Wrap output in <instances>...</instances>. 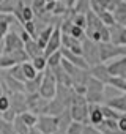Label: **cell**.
Returning a JSON list of instances; mask_svg holds the SVG:
<instances>
[{"mask_svg":"<svg viewBox=\"0 0 126 134\" xmlns=\"http://www.w3.org/2000/svg\"><path fill=\"white\" fill-rule=\"evenodd\" d=\"M2 41H3V54H10L13 51H18V49H24V41L14 32H8Z\"/></svg>","mask_w":126,"mask_h":134,"instance_id":"cell-8","label":"cell"},{"mask_svg":"<svg viewBox=\"0 0 126 134\" xmlns=\"http://www.w3.org/2000/svg\"><path fill=\"white\" fill-rule=\"evenodd\" d=\"M54 27H55V25H47V27H44L41 32H38V36H36L35 40L38 41V44H39L43 49L46 47V44H47V41H49L52 32H54Z\"/></svg>","mask_w":126,"mask_h":134,"instance_id":"cell-23","label":"cell"},{"mask_svg":"<svg viewBox=\"0 0 126 134\" xmlns=\"http://www.w3.org/2000/svg\"><path fill=\"white\" fill-rule=\"evenodd\" d=\"M68 35H71L73 38H76V40H81V41H82V40L85 38V30H84L82 27H77V25H74V24H73V25H71V29H70V33H68Z\"/></svg>","mask_w":126,"mask_h":134,"instance_id":"cell-38","label":"cell"},{"mask_svg":"<svg viewBox=\"0 0 126 134\" xmlns=\"http://www.w3.org/2000/svg\"><path fill=\"white\" fill-rule=\"evenodd\" d=\"M104 104L112 107V109H115L120 114H126V93H123L120 96H113L110 99H106Z\"/></svg>","mask_w":126,"mask_h":134,"instance_id":"cell-18","label":"cell"},{"mask_svg":"<svg viewBox=\"0 0 126 134\" xmlns=\"http://www.w3.org/2000/svg\"><path fill=\"white\" fill-rule=\"evenodd\" d=\"M0 84L3 87V93H14V92H25L24 82L18 81L16 77H13L8 71L2 73V79H0Z\"/></svg>","mask_w":126,"mask_h":134,"instance_id":"cell-7","label":"cell"},{"mask_svg":"<svg viewBox=\"0 0 126 134\" xmlns=\"http://www.w3.org/2000/svg\"><path fill=\"white\" fill-rule=\"evenodd\" d=\"M41 81H43V71H38V74L33 79H27L24 82L25 93H36L38 88H39V85H41Z\"/></svg>","mask_w":126,"mask_h":134,"instance_id":"cell-22","label":"cell"},{"mask_svg":"<svg viewBox=\"0 0 126 134\" xmlns=\"http://www.w3.org/2000/svg\"><path fill=\"white\" fill-rule=\"evenodd\" d=\"M24 30L32 36V38H36L38 36V30H36V24L33 21H27L24 22Z\"/></svg>","mask_w":126,"mask_h":134,"instance_id":"cell-39","label":"cell"},{"mask_svg":"<svg viewBox=\"0 0 126 134\" xmlns=\"http://www.w3.org/2000/svg\"><path fill=\"white\" fill-rule=\"evenodd\" d=\"M46 5V0H32V8L35 11V14H38Z\"/></svg>","mask_w":126,"mask_h":134,"instance_id":"cell-44","label":"cell"},{"mask_svg":"<svg viewBox=\"0 0 126 134\" xmlns=\"http://www.w3.org/2000/svg\"><path fill=\"white\" fill-rule=\"evenodd\" d=\"M117 126L120 132H126V114H121L117 120Z\"/></svg>","mask_w":126,"mask_h":134,"instance_id":"cell-45","label":"cell"},{"mask_svg":"<svg viewBox=\"0 0 126 134\" xmlns=\"http://www.w3.org/2000/svg\"><path fill=\"white\" fill-rule=\"evenodd\" d=\"M87 92H85V99L87 103L90 104H102L106 101V96H104V88H106V84L95 79V77H88L87 84Z\"/></svg>","mask_w":126,"mask_h":134,"instance_id":"cell-1","label":"cell"},{"mask_svg":"<svg viewBox=\"0 0 126 134\" xmlns=\"http://www.w3.org/2000/svg\"><path fill=\"white\" fill-rule=\"evenodd\" d=\"M28 134H43L36 126H30V129H28Z\"/></svg>","mask_w":126,"mask_h":134,"instance_id":"cell-49","label":"cell"},{"mask_svg":"<svg viewBox=\"0 0 126 134\" xmlns=\"http://www.w3.org/2000/svg\"><path fill=\"white\" fill-rule=\"evenodd\" d=\"M99 36H101V43H109L110 41V33H109V27L102 25L99 30Z\"/></svg>","mask_w":126,"mask_h":134,"instance_id":"cell-43","label":"cell"},{"mask_svg":"<svg viewBox=\"0 0 126 134\" xmlns=\"http://www.w3.org/2000/svg\"><path fill=\"white\" fill-rule=\"evenodd\" d=\"M70 114H71V118H73V120L87 125V123H88V103L71 104V106H70Z\"/></svg>","mask_w":126,"mask_h":134,"instance_id":"cell-11","label":"cell"},{"mask_svg":"<svg viewBox=\"0 0 126 134\" xmlns=\"http://www.w3.org/2000/svg\"><path fill=\"white\" fill-rule=\"evenodd\" d=\"M57 118H58V131H63V132H65L66 128H68V125L73 121L71 114H70V107H66L60 115H57Z\"/></svg>","mask_w":126,"mask_h":134,"instance_id":"cell-24","label":"cell"},{"mask_svg":"<svg viewBox=\"0 0 126 134\" xmlns=\"http://www.w3.org/2000/svg\"><path fill=\"white\" fill-rule=\"evenodd\" d=\"M84 123H81V121H76V120H73L70 125H68V128H66V134H82V131H84Z\"/></svg>","mask_w":126,"mask_h":134,"instance_id":"cell-33","label":"cell"},{"mask_svg":"<svg viewBox=\"0 0 126 134\" xmlns=\"http://www.w3.org/2000/svg\"><path fill=\"white\" fill-rule=\"evenodd\" d=\"M38 93L46 99H52L57 93V79H55L54 71L49 66H46V70L43 71V81L38 88Z\"/></svg>","mask_w":126,"mask_h":134,"instance_id":"cell-2","label":"cell"},{"mask_svg":"<svg viewBox=\"0 0 126 134\" xmlns=\"http://www.w3.org/2000/svg\"><path fill=\"white\" fill-rule=\"evenodd\" d=\"M0 95H3V87H2V84H0Z\"/></svg>","mask_w":126,"mask_h":134,"instance_id":"cell-51","label":"cell"},{"mask_svg":"<svg viewBox=\"0 0 126 134\" xmlns=\"http://www.w3.org/2000/svg\"><path fill=\"white\" fill-rule=\"evenodd\" d=\"M60 47H61V30H60L58 25H55L54 27V32H52V35H50V38H49V41H47L43 54H44V57H47L52 52L58 51Z\"/></svg>","mask_w":126,"mask_h":134,"instance_id":"cell-10","label":"cell"},{"mask_svg":"<svg viewBox=\"0 0 126 134\" xmlns=\"http://www.w3.org/2000/svg\"><path fill=\"white\" fill-rule=\"evenodd\" d=\"M8 98H10V107L14 109V112L19 115L25 110H28V106H27V96H25V92H14V93H8Z\"/></svg>","mask_w":126,"mask_h":134,"instance_id":"cell-9","label":"cell"},{"mask_svg":"<svg viewBox=\"0 0 126 134\" xmlns=\"http://www.w3.org/2000/svg\"><path fill=\"white\" fill-rule=\"evenodd\" d=\"M16 18L11 13H2L0 11V41L3 40V36L10 32V25L16 24Z\"/></svg>","mask_w":126,"mask_h":134,"instance_id":"cell-15","label":"cell"},{"mask_svg":"<svg viewBox=\"0 0 126 134\" xmlns=\"http://www.w3.org/2000/svg\"><path fill=\"white\" fill-rule=\"evenodd\" d=\"M50 70H52L54 74H55L57 84H60V85H66V87H73V81H71L70 74L65 71V68L61 66V63L57 65V66H54V68H50Z\"/></svg>","mask_w":126,"mask_h":134,"instance_id":"cell-17","label":"cell"},{"mask_svg":"<svg viewBox=\"0 0 126 134\" xmlns=\"http://www.w3.org/2000/svg\"><path fill=\"white\" fill-rule=\"evenodd\" d=\"M19 117L22 118V121H24L27 126H35V125H36V120H38V115L33 114V112H30V110H25V112L19 114Z\"/></svg>","mask_w":126,"mask_h":134,"instance_id":"cell-30","label":"cell"},{"mask_svg":"<svg viewBox=\"0 0 126 134\" xmlns=\"http://www.w3.org/2000/svg\"><path fill=\"white\" fill-rule=\"evenodd\" d=\"M118 44H123V46H126V27H124V29L121 30V35H120Z\"/></svg>","mask_w":126,"mask_h":134,"instance_id":"cell-47","label":"cell"},{"mask_svg":"<svg viewBox=\"0 0 126 134\" xmlns=\"http://www.w3.org/2000/svg\"><path fill=\"white\" fill-rule=\"evenodd\" d=\"M124 79H126V76H124Z\"/></svg>","mask_w":126,"mask_h":134,"instance_id":"cell-54","label":"cell"},{"mask_svg":"<svg viewBox=\"0 0 126 134\" xmlns=\"http://www.w3.org/2000/svg\"><path fill=\"white\" fill-rule=\"evenodd\" d=\"M82 134H102V132H101L96 126H93V125H85Z\"/></svg>","mask_w":126,"mask_h":134,"instance_id":"cell-46","label":"cell"},{"mask_svg":"<svg viewBox=\"0 0 126 134\" xmlns=\"http://www.w3.org/2000/svg\"><path fill=\"white\" fill-rule=\"evenodd\" d=\"M102 120H104V115L101 110V104H90L88 103V123L93 126H98Z\"/></svg>","mask_w":126,"mask_h":134,"instance_id":"cell-16","label":"cell"},{"mask_svg":"<svg viewBox=\"0 0 126 134\" xmlns=\"http://www.w3.org/2000/svg\"><path fill=\"white\" fill-rule=\"evenodd\" d=\"M30 62H32V65L35 66V68H36V71H44V70H46V66H47V60H46L44 54L33 57Z\"/></svg>","mask_w":126,"mask_h":134,"instance_id":"cell-29","label":"cell"},{"mask_svg":"<svg viewBox=\"0 0 126 134\" xmlns=\"http://www.w3.org/2000/svg\"><path fill=\"white\" fill-rule=\"evenodd\" d=\"M82 57L85 60V63L90 66H95L98 63H101V58H99V46L96 41L90 40V38H84L82 40Z\"/></svg>","mask_w":126,"mask_h":134,"instance_id":"cell-3","label":"cell"},{"mask_svg":"<svg viewBox=\"0 0 126 134\" xmlns=\"http://www.w3.org/2000/svg\"><path fill=\"white\" fill-rule=\"evenodd\" d=\"M33 18H35V11H33V8L24 5V8H22V19H24V22H27V21H33Z\"/></svg>","mask_w":126,"mask_h":134,"instance_id":"cell-41","label":"cell"},{"mask_svg":"<svg viewBox=\"0 0 126 134\" xmlns=\"http://www.w3.org/2000/svg\"><path fill=\"white\" fill-rule=\"evenodd\" d=\"M46 60H47V66H49V68H54V66L60 65V62H61V52H60V49L55 51V52H52L50 55H47Z\"/></svg>","mask_w":126,"mask_h":134,"instance_id":"cell-35","label":"cell"},{"mask_svg":"<svg viewBox=\"0 0 126 134\" xmlns=\"http://www.w3.org/2000/svg\"><path fill=\"white\" fill-rule=\"evenodd\" d=\"M107 85H110V87H113V88H117V90L126 93V79H124V77H120V76H110Z\"/></svg>","mask_w":126,"mask_h":134,"instance_id":"cell-25","label":"cell"},{"mask_svg":"<svg viewBox=\"0 0 126 134\" xmlns=\"http://www.w3.org/2000/svg\"><path fill=\"white\" fill-rule=\"evenodd\" d=\"M16 115H18V114L14 112V109H13V107H8L5 112H2V114H0V118H2V120H5V121H10V123H11V121L16 118Z\"/></svg>","mask_w":126,"mask_h":134,"instance_id":"cell-40","label":"cell"},{"mask_svg":"<svg viewBox=\"0 0 126 134\" xmlns=\"http://www.w3.org/2000/svg\"><path fill=\"white\" fill-rule=\"evenodd\" d=\"M11 125H13V129H14L16 134H28L30 126H27V125L22 121V118H21L19 115H16V118L11 121Z\"/></svg>","mask_w":126,"mask_h":134,"instance_id":"cell-26","label":"cell"},{"mask_svg":"<svg viewBox=\"0 0 126 134\" xmlns=\"http://www.w3.org/2000/svg\"><path fill=\"white\" fill-rule=\"evenodd\" d=\"M27 96V106H28V110L36 114V115H43V114H47V103L49 99L43 98L38 92L36 93H25Z\"/></svg>","mask_w":126,"mask_h":134,"instance_id":"cell-5","label":"cell"},{"mask_svg":"<svg viewBox=\"0 0 126 134\" xmlns=\"http://www.w3.org/2000/svg\"><path fill=\"white\" fill-rule=\"evenodd\" d=\"M88 10H90V0H77L76 5L73 7V11H74V13H82V14H85Z\"/></svg>","mask_w":126,"mask_h":134,"instance_id":"cell-36","label":"cell"},{"mask_svg":"<svg viewBox=\"0 0 126 134\" xmlns=\"http://www.w3.org/2000/svg\"><path fill=\"white\" fill-rule=\"evenodd\" d=\"M0 2H2V0H0Z\"/></svg>","mask_w":126,"mask_h":134,"instance_id":"cell-55","label":"cell"},{"mask_svg":"<svg viewBox=\"0 0 126 134\" xmlns=\"http://www.w3.org/2000/svg\"><path fill=\"white\" fill-rule=\"evenodd\" d=\"M99 46V58L101 62H109L112 58H118L121 55H126V46L123 44H113V43H98Z\"/></svg>","mask_w":126,"mask_h":134,"instance_id":"cell-4","label":"cell"},{"mask_svg":"<svg viewBox=\"0 0 126 134\" xmlns=\"http://www.w3.org/2000/svg\"><path fill=\"white\" fill-rule=\"evenodd\" d=\"M101 110H102L104 118H113V120H118V117L121 115L120 112H117L115 109H112V107H109V106H106V104H101Z\"/></svg>","mask_w":126,"mask_h":134,"instance_id":"cell-37","label":"cell"},{"mask_svg":"<svg viewBox=\"0 0 126 134\" xmlns=\"http://www.w3.org/2000/svg\"><path fill=\"white\" fill-rule=\"evenodd\" d=\"M46 2H54V0H46Z\"/></svg>","mask_w":126,"mask_h":134,"instance_id":"cell-53","label":"cell"},{"mask_svg":"<svg viewBox=\"0 0 126 134\" xmlns=\"http://www.w3.org/2000/svg\"><path fill=\"white\" fill-rule=\"evenodd\" d=\"M13 77H16L18 81H21V82H25L27 79H25V76H24V73H22V66H21V63H18V65H14V66H11L10 70H7Z\"/></svg>","mask_w":126,"mask_h":134,"instance_id":"cell-32","label":"cell"},{"mask_svg":"<svg viewBox=\"0 0 126 134\" xmlns=\"http://www.w3.org/2000/svg\"><path fill=\"white\" fill-rule=\"evenodd\" d=\"M112 14L117 24H121L123 27H126V2L124 0H120L115 5V8L112 10Z\"/></svg>","mask_w":126,"mask_h":134,"instance_id":"cell-19","label":"cell"},{"mask_svg":"<svg viewBox=\"0 0 126 134\" xmlns=\"http://www.w3.org/2000/svg\"><path fill=\"white\" fill-rule=\"evenodd\" d=\"M107 70H109V74H110V76L124 77V76H126V55H121V57H118L115 62L109 63V65H107Z\"/></svg>","mask_w":126,"mask_h":134,"instance_id":"cell-13","label":"cell"},{"mask_svg":"<svg viewBox=\"0 0 126 134\" xmlns=\"http://www.w3.org/2000/svg\"><path fill=\"white\" fill-rule=\"evenodd\" d=\"M8 107H10V98H8V95L7 93L0 95V114L5 112Z\"/></svg>","mask_w":126,"mask_h":134,"instance_id":"cell-42","label":"cell"},{"mask_svg":"<svg viewBox=\"0 0 126 134\" xmlns=\"http://www.w3.org/2000/svg\"><path fill=\"white\" fill-rule=\"evenodd\" d=\"M43 134H54L58 131V118L55 115H49V114H43L38 115L36 125H35Z\"/></svg>","mask_w":126,"mask_h":134,"instance_id":"cell-6","label":"cell"},{"mask_svg":"<svg viewBox=\"0 0 126 134\" xmlns=\"http://www.w3.org/2000/svg\"><path fill=\"white\" fill-rule=\"evenodd\" d=\"M14 65H18L8 54H2L0 55V70H10L11 66H14Z\"/></svg>","mask_w":126,"mask_h":134,"instance_id":"cell-34","label":"cell"},{"mask_svg":"<svg viewBox=\"0 0 126 134\" xmlns=\"http://www.w3.org/2000/svg\"><path fill=\"white\" fill-rule=\"evenodd\" d=\"M70 19H71V22H73L74 25L82 27V29L85 30V27H87V18H85V14H82V13H74V11H73V16H70Z\"/></svg>","mask_w":126,"mask_h":134,"instance_id":"cell-31","label":"cell"},{"mask_svg":"<svg viewBox=\"0 0 126 134\" xmlns=\"http://www.w3.org/2000/svg\"><path fill=\"white\" fill-rule=\"evenodd\" d=\"M61 46L66 47V49H70V51L74 52V54L82 55V41L73 38V36L68 35V33H61Z\"/></svg>","mask_w":126,"mask_h":134,"instance_id":"cell-14","label":"cell"},{"mask_svg":"<svg viewBox=\"0 0 126 134\" xmlns=\"http://www.w3.org/2000/svg\"><path fill=\"white\" fill-rule=\"evenodd\" d=\"M19 36H21V40H22L24 43H25V41H28V40H32V36H30L24 29H22V32H21V35H19Z\"/></svg>","mask_w":126,"mask_h":134,"instance_id":"cell-48","label":"cell"},{"mask_svg":"<svg viewBox=\"0 0 126 134\" xmlns=\"http://www.w3.org/2000/svg\"><path fill=\"white\" fill-rule=\"evenodd\" d=\"M88 71H90L91 77H95V79H98V81H101V82H104L107 85V82L110 79V74H109V70H107V65L104 62H101V63H98L95 66H90Z\"/></svg>","mask_w":126,"mask_h":134,"instance_id":"cell-12","label":"cell"},{"mask_svg":"<svg viewBox=\"0 0 126 134\" xmlns=\"http://www.w3.org/2000/svg\"><path fill=\"white\" fill-rule=\"evenodd\" d=\"M24 49H25V52L28 54L30 60H32L33 57H36V55H41V54L44 52V49H43V47L38 44V41H36L35 38H32V40L25 41V43H24Z\"/></svg>","mask_w":126,"mask_h":134,"instance_id":"cell-21","label":"cell"},{"mask_svg":"<svg viewBox=\"0 0 126 134\" xmlns=\"http://www.w3.org/2000/svg\"><path fill=\"white\" fill-rule=\"evenodd\" d=\"M63 2H65V5H66L68 8H73V7L76 5V2H77V0H63Z\"/></svg>","mask_w":126,"mask_h":134,"instance_id":"cell-50","label":"cell"},{"mask_svg":"<svg viewBox=\"0 0 126 134\" xmlns=\"http://www.w3.org/2000/svg\"><path fill=\"white\" fill-rule=\"evenodd\" d=\"M21 66H22V73H24V76H25V79H33L36 74H38V71H36V68L32 65V62L28 60V62H24V63H21Z\"/></svg>","mask_w":126,"mask_h":134,"instance_id":"cell-27","label":"cell"},{"mask_svg":"<svg viewBox=\"0 0 126 134\" xmlns=\"http://www.w3.org/2000/svg\"><path fill=\"white\" fill-rule=\"evenodd\" d=\"M68 106L65 104V103H63L61 99H58V98H52V99H49V103H47V114L49 115H60L63 110H65Z\"/></svg>","mask_w":126,"mask_h":134,"instance_id":"cell-20","label":"cell"},{"mask_svg":"<svg viewBox=\"0 0 126 134\" xmlns=\"http://www.w3.org/2000/svg\"><path fill=\"white\" fill-rule=\"evenodd\" d=\"M54 134H63V131H57V132H54Z\"/></svg>","mask_w":126,"mask_h":134,"instance_id":"cell-52","label":"cell"},{"mask_svg":"<svg viewBox=\"0 0 126 134\" xmlns=\"http://www.w3.org/2000/svg\"><path fill=\"white\" fill-rule=\"evenodd\" d=\"M16 63H24V62H28L30 60V57H28V54L25 52V49H18V51H13V52H10L8 54Z\"/></svg>","mask_w":126,"mask_h":134,"instance_id":"cell-28","label":"cell"}]
</instances>
